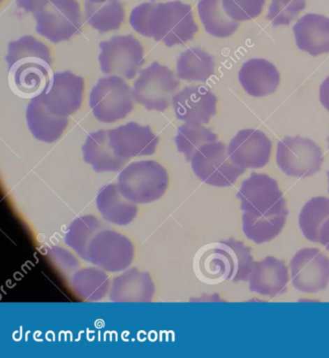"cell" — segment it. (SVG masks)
Listing matches in <instances>:
<instances>
[{"mask_svg": "<svg viewBox=\"0 0 329 358\" xmlns=\"http://www.w3.org/2000/svg\"><path fill=\"white\" fill-rule=\"evenodd\" d=\"M130 24L139 34L167 47L186 44L198 32L191 5L178 0L138 5L131 13Z\"/></svg>", "mask_w": 329, "mask_h": 358, "instance_id": "cell-1", "label": "cell"}, {"mask_svg": "<svg viewBox=\"0 0 329 358\" xmlns=\"http://www.w3.org/2000/svg\"><path fill=\"white\" fill-rule=\"evenodd\" d=\"M253 265L251 248L233 238L201 246L192 263L197 279L210 286L226 281L247 282Z\"/></svg>", "mask_w": 329, "mask_h": 358, "instance_id": "cell-2", "label": "cell"}, {"mask_svg": "<svg viewBox=\"0 0 329 358\" xmlns=\"http://www.w3.org/2000/svg\"><path fill=\"white\" fill-rule=\"evenodd\" d=\"M6 62L10 86L21 97L39 96L53 75L49 47L29 35L10 43Z\"/></svg>", "mask_w": 329, "mask_h": 358, "instance_id": "cell-3", "label": "cell"}, {"mask_svg": "<svg viewBox=\"0 0 329 358\" xmlns=\"http://www.w3.org/2000/svg\"><path fill=\"white\" fill-rule=\"evenodd\" d=\"M168 184L166 169L154 161L133 162L118 176L121 192L136 204L156 201L166 194Z\"/></svg>", "mask_w": 329, "mask_h": 358, "instance_id": "cell-4", "label": "cell"}, {"mask_svg": "<svg viewBox=\"0 0 329 358\" xmlns=\"http://www.w3.org/2000/svg\"><path fill=\"white\" fill-rule=\"evenodd\" d=\"M34 19L37 33L54 44L72 39L82 27V11L77 0H47L34 13Z\"/></svg>", "mask_w": 329, "mask_h": 358, "instance_id": "cell-5", "label": "cell"}, {"mask_svg": "<svg viewBox=\"0 0 329 358\" xmlns=\"http://www.w3.org/2000/svg\"><path fill=\"white\" fill-rule=\"evenodd\" d=\"M179 87L180 81L170 69L154 62L139 72L134 81L133 98L148 110L163 113L170 106Z\"/></svg>", "mask_w": 329, "mask_h": 358, "instance_id": "cell-6", "label": "cell"}, {"mask_svg": "<svg viewBox=\"0 0 329 358\" xmlns=\"http://www.w3.org/2000/svg\"><path fill=\"white\" fill-rule=\"evenodd\" d=\"M133 100L130 85L117 76L101 78L90 94L93 114L103 123L126 118L133 111Z\"/></svg>", "mask_w": 329, "mask_h": 358, "instance_id": "cell-7", "label": "cell"}, {"mask_svg": "<svg viewBox=\"0 0 329 358\" xmlns=\"http://www.w3.org/2000/svg\"><path fill=\"white\" fill-rule=\"evenodd\" d=\"M191 167L202 182L217 187H231L245 172L232 161L226 145L217 141L197 151L192 157Z\"/></svg>", "mask_w": 329, "mask_h": 358, "instance_id": "cell-8", "label": "cell"}, {"mask_svg": "<svg viewBox=\"0 0 329 358\" xmlns=\"http://www.w3.org/2000/svg\"><path fill=\"white\" fill-rule=\"evenodd\" d=\"M101 70L105 75L133 80L145 64L142 45L133 35L113 36L100 43Z\"/></svg>", "mask_w": 329, "mask_h": 358, "instance_id": "cell-9", "label": "cell"}, {"mask_svg": "<svg viewBox=\"0 0 329 358\" xmlns=\"http://www.w3.org/2000/svg\"><path fill=\"white\" fill-rule=\"evenodd\" d=\"M277 162L288 176L308 178L320 171L323 154L312 139L286 136L278 142Z\"/></svg>", "mask_w": 329, "mask_h": 358, "instance_id": "cell-10", "label": "cell"}, {"mask_svg": "<svg viewBox=\"0 0 329 358\" xmlns=\"http://www.w3.org/2000/svg\"><path fill=\"white\" fill-rule=\"evenodd\" d=\"M130 238L115 231L103 229L94 237L89 248V263L108 273L126 270L133 261Z\"/></svg>", "mask_w": 329, "mask_h": 358, "instance_id": "cell-11", "label": "cell"}, {"mask_svg": "<svg viewBox=\"0 0 329 358\" xmlns=\"http://www.w3.org/2000/svg\"><path fill=\"white\" fill-rule=\"evenodd\" d=\"M85 80L66 71L53 73L39 98L53 115L68 117L82 108Z\"/></svg>", "mask_w": 329, "mask_h": 358, "instance_id": "cell-12", "label": "cell"}, {"mask_svg": "<svg viewBox=\"0 0 329 358\" xmlns=\"http://www.w3.org/2000/svg\"><path fill=\"white\" fill-rule=\"evenodd\" d=\"M293 285L298 291L316 294L329 284V258L318 248H301L290 263Z\"/></svg>", "mask_w": 329, "mask_h": 358, "instance_id": "cell-13", "label": "cell"}, {"mask_svg": "<svg viewBox=\"0 0 329 358\" xmlns=\"http://www.w3.org/2000/svg\"><path fill=\"white\" fill-rule=\"evenodd\" d=\"M237 197L242 212L252 215H263L286 203L277 182L267 174L253 172L240 185Z\"/></svg>", "mask_w": 329, "mask_h": 358, "instance_id": "cell-14", "label": "cell"}, {"mask_svg": "<svg viewBox=\"0 0 329 358\" xmlns=\"http://www.w3.org/2000/svg\"><path fill=\"white\" fill-rule=\"evenodd\" d=\"M272 142L263 131L245 129L240 131L228 146L230 157L242 169H259L268 164Z\"/></svg>", "mask_w": 329, "mask_h": 358, "instance_id": "cell-15", "label": "cell"}, {"mask_svg": "<svg viewBox=\"0 0 329 358\" xmlns=\"http://www.w3.org/2000/svg\"><path fill=\"white\" fill-rule=\"evenodd\" d=\"M217 103V96L204 85L187 86L173 97L177 118L187 123H209L216 115Z\"/></svg>", "mask_w": 329, "mask_h": 358, "instance_id": "cell-16", "label": "cell"}, {"mask_svg": "<svg viewBox=\"0 0 329 358\" xmlns=\"http://www.w3.org/2000/svg\"><path fill=\"white\" fill-rule=\"evenodd\" d=\"M110 143L118 157L129 159L151 156L156 153L159 137L150 126H140L136 122L110 129Z\"/></svg>", "mask_w": 329, "mask_h": 358, "instance_id": "cell-17", "label": "cell"}, {"mask_svg": "<svg viewBox=\"0 0 329 358\" xmlns=\"http://www.w3.org/2000/svg\"><path fill=\"white\" fill-rule=\"evenodd\" d=\"M288 281L290 276L285 262L272 256L254 262L248 280L250 291L272 299L287 292Z\"/></svg>", "mask_w": 329, "mask_h": 358, "instance_id": "cell-18", "label": "cell"}, {"mask_svg": "<svg viewBox=\"0 0 329 358\" xmlns=\"http://www.w3.org/2000/svg\"><path fill=\"white\" fill-rule=\"evenodd\" d=\"M154 292L150 273L133 268L113 278L110 298L118 303H143L153 301Z\"/></svg>", "mask_w": 329, "mask_h": 358, "instance_id": "cell-19", "label": "cell"}, {"mask_svg": "<svg viewBox=\"0 0 329 358\" xmlns=\"http://www.w3.org/2000/svg\"><path fill=\"white\" fill-rule=\"evenodd\" d=\"M239 80L248 95L255 98L265 97L277 91L280 73L270 61L253 58L240 68Z\"/></svg>", "mask_w": 329, "mask_h": 358, "instance_id": "cell-20", "label": "cell"}, {"mask_svg": "<svg viewBox=\"0 0 329 358\" xmlns=\"http://www.w3.org/2000/svg\"><path fill=\"white\" fill-rule=\"evenodd\" d=\"M298 49L312 57L329 53V17L306 14L293 27Z\"/></svg>", "mask_w": 329, "mask_h": 358, "instance_id": "cell-21", "label": "cell"}, {"mask_svg": "<svg viewBox=\"0 0 329 358\" xmlns=\"http://www.w3.org/2000/svg\"><path fill=\"white\" fill-rule=\"evenodd\" d=\"M82 152L86 164H90L98 173L120 171L129 162L113 151L108 129L90 134L82 146Z\"/></svg>", "mask_w": 329, "mask_h": 358, "instance_id": "cell-22", "label": "cell"}, {"mask_svg": "<svg viewBox=\"0 0 329 358\" xmlns=\"http://www.w3.org/2000/svg\"><path fill=\"white\" fill-rule=\"evenodd\" d=\"M96 203L103 220L115 225L130 224L138 212L136 203L131 201L122 194L118 184L105 185L98 192Z\"/></svg>", "mask_w": 329, "mask_h": 358, "instance_id": "cell-23", "label": "cell"}, {"mask_svg": "<svg viewBox=\"0 0 329 358\" xmlns=\"http://www.w3.org/2000/svg\"><path fill=\"white\" fill-rule=\"evenodd\" d=\"M288 210L286 203L277 206L275 209L263 215H242V230L253 243L261 245L270 242L277 237L284 228Z\"/></svg>", "mask_w": 329, "mask_h": 358, "instance_id": "cell-24", "label": "cell"}, {"mask_svg": "<svg viewBox=\"0 0 329 358\" xmlns=\"http://www.w3.org/2000/svg\"><path fill=\"white\" fill-rule=\"evenodd\" d=\"M27 121L33 136L45 143L58 141L68 126V117L53 115L45 108L39 96L33 98L27 106Z\"/></svg>", "mask_w": 329, "mask_h": 358, "instance_id": "cell-25", "label": "cell"}, {"mask_svg": "<svg viewBox=\"0 0 329 358\" xmlns=\"http://www.w3.org/2000/svg\"><path fill=\"white\" fill-rule=\"evenodd\" d=\"M85 14L86 22L101 33L120 29L126 16L125 8L120 0H106L98 3L86 1Z\"/></svg>", "mask_w": 329, "mask_h": 358, "instance_id": "cell-26", "label": "cell"}, {"mask_svg": "<svg viewBox=\"0 0 329 358\" xmlns=\"http://www.w3.org/2000/svg\"><path fill=\"white\" fill-rule=\"evenodd\" d=\"M197 8L205 29L214 37H230L239 29L240 22L225 13L222 0H199Z\"/></svg>", "mask_w": 329, "mask_h": 358, "instance_id": "cell-27", "label": "cell"}, {"mask_svg": "<svg viewBox=\"0 0 329 358\" xmlns=\"http://www.w3.org/2000/svg\"><path fill=\"white\" fill-rule=\"evenodd\" d=\"M214 58L200 48L187 49L177 61V73L180 80L205 83L214 73Z\"/></svg>", "mask_w": 329, "mask_h": 358, "instance_id": "cell-28", "label": "cell"}, {"mask_svg": "<svg viewBox=\"0 0 329 358\" xmlns=\"http://www.w3.org/2000/svg\"><path fill=\"white\" fill-rule=\"evenodd\" d=\"M71 285L78 296L86 301L95 302L105 298L110 282L102 268H85L73 274Z\"/></svg>", "mask_w": 329, "mask_h": 358, "instance_id": "cell-29", "label": "cell"}, {"mask_svg": "<svg viewBox=\"0 0 329 358\" xmlns=\"http://www.w3.org/2000/svg\"><path fill=\"white\" fill-rule=\"evenodd\" d=\"M103 229L95 215H86L75 218L65 235L66 245L73 248L86 262H89V248L94 237Z\"/></svg>", "mask_w": 329, "mask_h": 358, "instance_id": "cell-30", "label": "cell"}, {"mask_svg": "<svg viewBox=\"0 0 329 358\" xmlns=\"http://www.w3.org/2000/svg\"><path fill=\"white\" fill-rule=\"evenodd\" d=\"M328 220L329 198L314 197L303 206L298 222L303 236L310 242L319 243V233Z\"/></svg>", "mask_w": 329, "mask_h": 358, "instance_id": "cell-31", "label": "cell"}, {"mask_svg": "<svg viewBox=\"0 0 329 358\" xmlns=\"http://www.w3.org/2000/svg\"><path fill=\"white\" fill-rule=\"evenodd\" d=\"M217 141V134L201 124H184L180 127L175 137L177 149L180 153L184 155L187 162H191L192 157L201 147Z\"/></svg>", "mask_w": 329, "mask_h": 358, "instance_id": "cell-32", "label": "cell"}, {"mask_svg": "<svg viewBox=\"0 0 329 358\" xmlns=\"http://www.w3.org/2000/svg\"><path fill=\"white\" fill-rule=\"evenodd\" d=\"M306 2L307 0H272L267 19L273 27L290 25L306 8Z\"/></svg>", "mask_w": 329, "mask_h": 358, "instance_id": "cell-33", "label": "cell"}, {"mask_svg": "<svg viewBox=\"0 0 329 358\" xmlns=\"http://www.w3.org/2000/svg\"><path fill=\"white\" fill-rule=\"evenodd\" d=\"M265 0H222L225 13L236 22H247L262 14Z\"/></svg>", "mask_w": 329, "mask_h": 358, "instance_id": "cell-34", "label": "cell"}, {"mask_svg": "<svg viewBox=\"0 0 329 358\" xmlns=\"http://www.w3.org/2000/svg\"><path fill=\"white\" fill-rule=\"evenodd\" d=\"M47 255L52 259L53 263L55 264L64 273L68 275L73 276V274L77 273L80 268V262L78 259L70 253L69 251L64 250L61 248H52L47 251Z\"/></svg>", "mask_w": 329, "mask_h": 358, "instance_id": "cell-35", "label": "cell"}, {"mask_svg": "<svg viewBox=\"0 0 329 358\" xmlns=\"http://www.w3.org/2000/svg\"><path fill=\"white\" fill-rule=\"evenodd\" d=\"M47 0H16V3L20 8L27 13H36L41 8Z\"/></svg>", "mask_w": 329, "mask_h": 358, "instance_id": "cell-36", "label": "cell"}, {"mask_svg": "<svg viewBox=\"0 0 329 358\" xmlns=\"http://www.w3.org/2000/svg\"><path fill=\"white\" fill-rule=\"evenodd\" d=\"M320 101L321 105L325 106L326 110L329 111V76L321 83L320 87Z\"/></svg>", "mask_w": 329, "mask_h": 358, "instance_id": "cell-37", "label": "cell"}, {"mask_svg": "<svg viewBox=\"0 0 329 358\" xmlns=\"http://www.w3.org/2000/svg\"><path fill=\"white\" fill-rule=\"evenodd\" d=\"M319 243L329 251V220H326L321 226L320 233H319Z\"/></svg>", "mask_w": 329, "mask_h": 358, "instance_id": "cell-38", "label": "cell"}, {"mask_svg": "<svg viewBox=\"0 0 329 358\" xmlns=\"http://www.w3.org/2000/svg\"><path fill=\"white\" fill-rule=\"evenodd\" d=\"M86 1L96 2V3H98V2H103L106 1V0H86Z\"/></svg>", "mask_w": 329, "mask_h": 358, "instance_id": "cell-39", "label": "cell"}, {"mask_svg": "<svg viewBox=\"0 0 329 358\" xmlns=\"http://www.w3.org/2000/svg\"><path fill=\"white\" fill-rule=\"evenodd\" d=\"M326 175H328V184H329V171L328 172V173H326ZM328 192H329V187H328Z\"/></svg>", "mask_w": 329, "mask_h": 358, "instance_id": "cell-40", "label": "cell"}, {"mask_svg": "<svg viewBox=\"0 0 329 358\" xmlns=\"http://www.w3.org/2000/svg\"><path fill=\"white\" fill-rule=\"evenodd\" d=\"M328 149H329V136L328 137Z\"/></svg>", "mask_w": 329, "mask_h": 358, "instance_id": "cell-41", "label": "cell"}]
</instances>
